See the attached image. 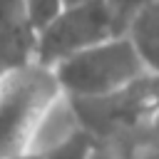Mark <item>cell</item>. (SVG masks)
<instances>
[{
    "label": "cell",
    "instance_id": "obj_1",
    "mask_svg": "<svg viewBox=\"0 0 159 159\" xmlns=\"http://www.w3.org/2000/svg\"><path fill=\"white\" fill-rule=\"evenodd\" d=\"M52 75L60 92L70 99L107 97L152 77L137 47L124 32L67 57L52 67Z\"/></svg>",
    "mask_w": 159,
    "mask_h": 159
},
{
    "label": "cell",
    "instance_id": "obj_2",
    "mask_svg": "<svg viewBox=\"0 0 159 159\" xmlns=\"http://www.w3.org/2000/svg\"><path fill=\"white\" fill-rule=\"evenodd\" d=\"M52 70L25 62L0 75V159H22L42 112L60 97Z\"/></svg>",
    "mask_w": 159,
    "mask_h": 159
},
{
    "label": "cell",
    "instance_id": "obj_3",
    "mask_svg": "<svg viewBox=\"0 0 159 159\" xmlns=\"http://www.w3.org/2000/svg\"><path fill=\"white\" fill-rule=\"evenodd\" d=\"M114 35H122V30L109 0L67 5L52 25L32 37V62L52 70L67 57L89 50Z\"/></svg>",
    "mask_w": 159,
    "mask_h": 159
},
{
    "label": "cell",
    "instance_id": "obj_4",
    "mask_svg": "<svg viewBox=\"0 0 159 159\" xmlns=\"http://www.w3.org/2000/svg\"><path fill=\"white\" fill-rule=\"evenodd\" d=\"M154 80H157V75H152L122 92L97 97V99H72L84 132H89L94 137V134H107V132L132 127L142 117L152 119L159 107V94L154 89Z\"/></svg>",
    "mask_w": 159,
    "mask_h": 159
},
{
    "label": "cell",
    "instance_id": "obj_5",
    "mask_svg": "<svg viewBox=\"0 0 159 159\" xmlns=\"http://www.w3.org/2000/svg\"><path fill=\"white\" fill-rule=\"evenodd\" d=\"M84 127L80 122V114L72 104V99L67 94H60L40 117L35 132H32V139H30V147H27V157H37V154H45L60 144H65L67 139H72L75 134H80Z\"/></svg>",
    "mask_w": 159,
    "mask_h": 159
},
{
    "label": "cell",
    "instance_id": "obj_6",
    "mask_svg": "<svg viewBox=\"0 0 159 159\" xmlns=\"http://www.w3.org/2000/svg\"><path fill=\"white\" fill-rule=\"evenodd\" d=\"M124 35L137 47L147 70L159 77V0L144 2L127 22Z\"/></svg>",
    "mask_w": 159,
    "mask_h": 159
},
{
    "label": "cell",
    "instance_id": "obj_7",
    "mask_svg": "<svg viewBox=\"0 0 159 159\" xmlns=\"http://www.w3.org/2000/svg\"><path fill=\"white\" fill-rule=\"evenodd\" d=\"M65 0H22V15H25V27L30 35H40L47 25L57 20V15L65 10Z\"/></svg>",
    "mask_w": 159,
    "mask_h": 159
},
{
    "label": "cell",
    "instance_id": "obj_8",
    "mask_svg": "<svg viewBox=\"0 0 159 159\" xmlns=\"http://www.w3.org/2000/svg\"><path fill=\"white\" fill-rule=\"evenodd\" d=\"M32 159H94V137L82 129L65 144H60L45 154H37Z\"/></svg>",
    "mask_w": 159,
    "mask_h": 159
},
{
    "label": "cell",
    "instance_id": "obj_9",
    "mask_svg": "<svg viewBox=\"0 0 159 159\" xmlns=\"http://www.w3.org/2000/svg\"><path fill=\"white\" fill-rule=\"evenodd\" d=\"M17 22L25 25L22 0H0V30H7Z\"/></svg>",
    "mask_w": 159,
    "mask_h": 159
},
{
    "label": "cell",
    "instance_id": "obj_10",
    "mask_svg": "<svg viewBox=\"0 0 159 159\" xmlns=\"http://www.w3.org/2000/svg\"><path fill=\"white\" fill-rule=\"evenodd\" d=\"M152 127L159 132V107H157V112H154V117H152Z\"/></svg>",
    "mask_w": 159,
    "mask_h": 159
},
{
    "label": "cell",
    "instance_id": "obj_11",
    "mask_svg": "<svg viewBox=\"0 0 159 159\" xmlns=\"http://www.w3.org/2000/svg\"><path fill=\"white\" fill-rule=\"evenodd\" d=\"M80 2H87V0H65V5H80Z\"/></svg>",
    "mask_w": 159,
    "mask_h": 159
},
{
    "label": "cell",
    "instance_id": "obj_12",
    "mask_svg": "<svg viewBox=\"0 0 159 159\" xmlns=\"http://www.w3.org/2000/svg\"><path fill=\"white\" fill-rule=\"evenodd\" d=\"M22 159H32V157H22Z\"/></svg>",
    "mask_w": 159,
    "mask_h": 159
}]
</instances>
